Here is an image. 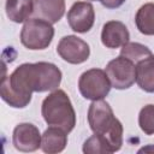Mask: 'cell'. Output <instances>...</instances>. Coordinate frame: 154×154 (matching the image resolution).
Returning <instances> with one entry per match:
<instances>
[{
  "label": "cell",
  "instance_id": "obj_1",
  "mask_svg": "<svg viewBox=\"0 0 154 154\" xmlns=\"http://www.w3.org/2000/svg\"><path fill=\"white\" fill-rule=\"evenodd\" d=\"M61 71L52 63H25L14 71L2 77L0 83L1 99L13 108H24L30 101L32 93L53 91L61 82Z\"/></svg>",
  "mask_w": 154,
  "mask_h": 154
},
{
  "label": "cell",
  "instance_id": "obj_2",
  "mask_svg": "<svg viewBox=\"0 0 154 154\" xmlns=\"http://www.w3.org/2000/svg\"><path fill=\"white\" fill-rule=\"evenodd\" d=\"M88 123L94 134L102 135L112 152H118L123 144V125L113 114L109 103L105 100H95L88 109Z\"/></svg>",
  "mask_w": 154,
  "mask_h": 154
},
{
  "label": "cell",
  "instance_id": "obj_3",
  "mask_svg": "<svg viewBox=\"0 0 154 154\" xmlns=\"http://www.w3.org/2000/svg\"><path fill=\"white\" fill-rule=\"evenodd\" d=\"M41 113L48 125L58 126L67 134L71 132L76 125V112L70 97L63 89H55L45 97Z\"/></svg>",
  "mask_w": 154,
  "mask_h": 154
},
{
  "label": "cell",
  "instance_id": "obj_4",
  "mask_svg": "<svg viewBox=\"0 0 154 154\" xmlns=\"http://www.w3.org/2000/svg\"><path fill=\"white\" fill-rule=\"evenodd\" d=\"M54 37L52 23L41 18H29L20 31V42L31 51L46 49Z\"/></svg>",
  "mask_w": 154,
  "mask_h": 154
},
{
  "label": "cell",
  "instance_id": "obj_5",
  "mask_svg": "<svg viewBox=\"0 0 154 154\" xmlns=\"http://www.w3.org/2000/svg\"><path fill=\"white\" fill-rule=\"evenodd\" d=\"M112 85L106 71L101 69H90L83 72L78 79V89L87 100H101L106 97Z\"/></svg>",
  "mask_w": 154,
  "mask_h": 154
},
{
  "label": "cell",
  "instance_id": "obj_6",
  "mask_svg": "<svg viewBox=\"0 0 154 154\" xmlns=\"http://www.w3.org/2000/svg\"><path fill=\"white\" fill-rule=\"evenodd\" d=\"M105 71L111 85L118 90L128 89L136 82V64L122 55L111 60Z\"/></svg>",
  "mask_w": 154,
  "mask_h": 154
},
{
  "label": "cell",
  "instance_id": "obj_7",
  "mask_svg": "<svg viewBox=\"0 0 154 154\" xmlns=\"http://www.w3.org/2000/svg\"><path fill=\"white\" fill-rule=\"evenodd\" d=\"M57 52L63 60L75 65L87 61L90 55L89 45L75 35H67L60 38Z\"/></svg>",
  "mask_w": 154,
  "mask_h": 154
},
{
  "label": "cell",
  "instance_id": "obj_8",
  "mask_svg": "<svg viewBox=\"0 0 154 154\" xmlns=\"http://www.w3.org/2000/svg\"><path fill=\"white\" fill-rule=\"evenodd\" d=\"M95 22V11L90 2L77 1L67 12V23L75 32H88Z\"/></svg>",
  "mask_w": 154,
  "mask_h": 154
},
{
  "label": "cell",
  "instance_id": "obj_9",
  "mask_svg": "<svg viewBox=\"0 0 154 154\" xmlns=\"http://www.w3.org/2000/svg\"><path fill=\"white\" fill-rule=\"evenodd\" d=\"M41 134L37 126L31 123H20L13 129L12 142L19 152H35L41 148Z\"/></svg>",
  "mask_w": 154,
  "mask_h": 154
},
{
  "label": "cell",
  "instance_id": "obj_10",
  "mask_svg": "<svg viewBox=\"0 0 154 154\" xmlns=\"http://www.w3.org/2000/svg\"><path fill=\"white\" fill-rule=\"evenodd\" d=\"M130 34L126 25L119 20L105 23L101 31V42L107 48H119L129 42Z\"/></svg>",
  "mask_w": 154,
  "mask_h": 154
},
{
  "label": "cell",
  "instance_id": "obj_11",
  "mask_svg": "<svg viewBox=\"0 0 154 154\" xmlns=\"http://www.w3.org/2000/svg\"><path fill=\"white\" fill-rule=\"evenodd\" d=\"M65 13V0H34L35 18L45 19L52 24L58 23Z\"/></svg>",
  "mask_w": 154,
  "mask_h": 154
},
{
  "label": "cell",
  "instance_id": "obj_12",
  "mask_svg": "<svg viewBox=\"0 0 154 154\" xmlns=\"http://www.w3.org/2000/svg\"><path fill=\"white\" fill-rule=\"evenodd\" d=\"M67 144V132L58 126H49L42 135L41 149L48 154L60 153Z\"/></svg>",
  "mask_w": 154,
  "mask_h": 154
},
{
  "label": "cell",
  "instance_id": "obj_13",
  "mask_svg": "<svg viewBox=\"0 0 154 154\" xmlns=\"http://www.w3.org/2000/svg\"><path fill=\"white\" fill-rule=\"evenodd\" d=\"M136 83L142 90L147 93H154V55L153 54L136 64Z\"/></svg>",
  "mask_w": 154,
  "mask_h": 154
},
{
  "label": "cell",
  "instance_id": "obj_14",
  "mask_svg": "<svg viewBox=\"0 0 154 154\" xmlns=\"http://www.w3.org/2000/svg\"><path fill=\"white\" fill-rule=\"evenodd\" d=\"M34 12V0H6V14L14 23H23Z\"/></svg>",
  "mask_w": 154,
  "mask_h": 154
},
{
  "label": "cell",
  "instance_id": "obj_15",
  "mask_svg": "<svg viewBox=\"0 0 154 154\" xmlns=\"http://www.w3.org/2000/svg\"><path fill=\"white\" fill-rule=\"evenodd\" d=\"M135 23L141 34L154 35V2H147L137 10Z\"/></svg>",
  "mask_w": 154,
  "mask_h": 154
},
{
  "label": "cell",
  "instance_id": "obj_16",
  "mask_svg": "<svg viewBox=\"0 0 154 154\" xmlns=\"http://www.w3.org/2000/svg\"><path fill=\"white\" fill-rule=\"evenodd\" d=\"M152 54H153L152 51L147 46L138 42H128L120 49V55L131 60L135 64H137L138 61L146 59Z\"/></svg>",
  "mask_w": 154,
  "mask_h": 154
},
{
  "label": "cell",
  "instance_id": "obj_17",
  "mask_svg": "<svg viewBox=\"0 0 154 154\" xmlns=\"http://www.w3.org/2000/svg\"><path fill=\"white\" fill-rule=\"evenodd\" d=\"M83 153L85 154H111L113 153L107 140L99 134H94L83 143Z\"/></svg>",
  "mask_w": 154,
  "mask_h": 154
},
{
  "label": "cell",
  "instance_id": "obj_18",
  "mask_svg": "<svg viewBox=\"0 0 154 154\" xmlns=\"http://www.w3.org/2000/svg\"><path fill=\"white\" fill-rule=\"evenodd\" d=\"M138 125L146 135H154V105L149 103L141 108Z\"/></svg>",
  "mask_w": 154,
  "mask_h": 154
},
{
  "label": "cell",
  "instance_id": "obj_19",
  "mask_svg": "<svg viewBox=\"0 0 154 154\" xmlns=\"http://www.w3.org/2000/svg\"><path fill=\"white\" fill-rule=\"evenodd\" d=\"M99 1L106 8H118L125 2V0H99Z\"/></svg>",
  "mask_w": 154,
  "mask_h": 154
},
{
  "label": "cell",
  "instance_id": "obj_20",
  "mask_svg": "<svg viewBox=\"0 0 154 154\" xmlns=\"http://www.w3.org/2000/svg\"><path fill=\"white\" fill-rule=\"evenodd\" d=\"M142 152H152V153H154V144L143 147V148H141V149L138 150V153H142Z\"/></svg>",
  "mask_w": 154,
  "mask_h": 154
},
{
  "label": "cell",
  "instance_id": "obj_21",
  "mask_svg": "<svg viewBox=\"0 0 154 154\" xmlns=\"http://www.w3.org/2000/svg\"><path fill=\"white\" fill-rule=\"evenodd\" d=\"M90 1H96V0H90Z\"/></svg>",
  "mask_w": 154,
  "mask_h": 154
}]
</instances>
